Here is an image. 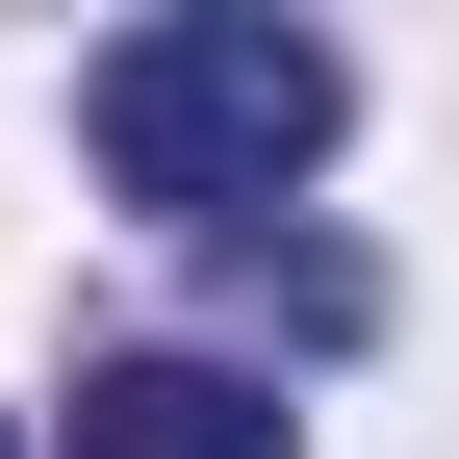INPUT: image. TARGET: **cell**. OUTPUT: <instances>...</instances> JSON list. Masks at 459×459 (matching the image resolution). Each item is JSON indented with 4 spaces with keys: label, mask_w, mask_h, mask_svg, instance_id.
Here are the masks:
<instances>
[{
    "label": "cell",
    "mask_w": 459,
    "mask_h": 459,
    "mask_svg": "<svg viewBox=\"0 0 459 459\" xmlns=\"http://www.w3.org/2000/svg\"><path fill=\"white\" fill-rule=\"evenodd\" d=\"M332 128H358V51L281 26V0H179V26H128V51L77 77V153H102L153 230H204V255L281 230V179H307Z\"/></svg>",
    "instance_id": "1"
},
{
    "label": "cell",
    "mask_w": 459,
    "mask_h": 459,
    "mask_svg": "<svg viewBox=\"0 0 459 459\" xmlns=\"http://www.w3.org/2000/svg\"><path fill=\"white\" fill-rule=\"evenodd\" d=\"M77 459H307L255 358H102L77 383Z\"/></svg>",
    "instance_id": "2"
},
{
    "label": "cell",
    "mask_w": 459,
    "mask_h": 459,
    "mask_svg": "<svg viewBox=\"0 0 459 459\" xmlns=\"http://www.w3.org/2000/svg\"><path fill=\"white\" fill-rule=\"evenodd\" d=\"M204 281H230V307H255V332H358V307H383V281L332 255V230H230Z\"/></svg>",
    "instance_id": "3"
},
{
    "label": "cell",
    "mask_w": 459,
    "mask_h": 459,
    "mask_svg": "<svg viewBox=\"0 0 459 459\" xmlns=\"http://www.w3.org/2000/svg\"><path fill=\"white\" fill-rule=\"evenodd\" d=\"M0 459H26V434H0Z\"/></svg>",
    "instance_id": "4"
}]
</instances>
